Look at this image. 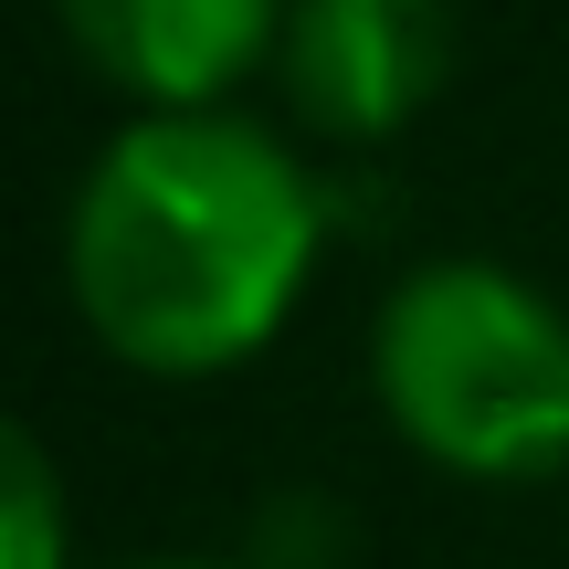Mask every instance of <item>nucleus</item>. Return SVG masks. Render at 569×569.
I'll return each instance as SVG.
<instances>
[{
	"label": "nucleus",
	"mask_w": 569,
	"mask_h": 569,
	"mask_svg": "<svg viewBox=\"0 0 569 569\" xmlns=\"http://www.w3.org/2000/svg\"><path fill=\"white\" fill-rule=\"evenodd\" d=\"M148 569H201V559H148Z\"/></svg>",
	"instance_id": "6"
},
{
	"label": "nucleus",
	"mask_w": 569,
	"mask_h": 569,
	"mask_svg": "<svg viewBox=\"0 0 569 569\" xmlns=\"http://www.w3.org/2000/svg\"><path fill=\"white\" fill-rule=\"evenodd\" d=\"M453 74V0H296L284 96L327 138H390Z\"/></svg>",
	"instance_id": "3"
},
{
	"label": "nucleus",
	"mask_w": 569,
	"mask_h": 569,
	"mask_svg": "<svg viewBox=\"0 0 569 569\" xmlns=\"http://www.w3.org/2000/svg\"><path fill=\"white\" fill-rule=\"evenodd\" d=\"M0 569H63V486L11 411H0Z\"/></svg>",
	"instance_id": "5"
},
{
	"label": "nucleus",
	"mask_w": 569,
	"mask_h": 569,
	"mask_svg": "<svg viewBox=\"0 0 569 569\" xmlns=\"http://www.w3.org/2000/svg\"><path fill=\"white\" fill-rule=\"evenodd\" d=\"M369 369L432 465L486 486L569 465V317L507 264H422L380 306Z\"/></svg>",
	"instance_id": "2"
},
{
	"label": "nucleus",
	"mask_w": 569,
	"mask_h": 569,
	"mask_svg": "<svg viewBox=\"0 0 569 569\" xmlns=\"http://www.w3.org/2000/svg\"><path fill=\"white\" fill-rule=\"evenodd\" d=\"M53 11L74 53L159 117H211V96L243 84L274 42V0H53Z\"/></svg>",
	"instance_id": "4"
},
{
	"label": "nucleus",
	"mask_w": 569,
	"mask_h": 569,
	"mask_svg": "<svg viewBox=\"0 0 569 569\" xmlns=\"http://www.w3.org/2000/svg\"><path fill=\"white\" fill-rule=\"evenodd\" d=\"M317 264V180L243 117H138L74 190L63 274L127 369L201 380L284 327Z\"/></svg>",
	"instance_id": "1"
}]
</instances>
